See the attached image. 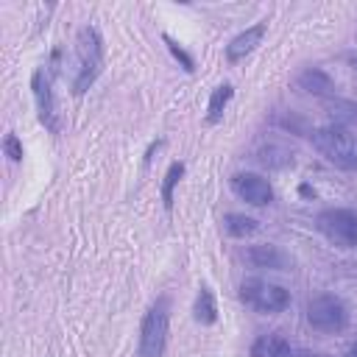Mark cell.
<instances>
[{"label":"cell","mask_w":357,"mask_h":357,"mask_svg":"<svg viewBox=\"0 0 357 357\" xmlns=\"http://www.w3.org/2000/svg\"><path fill=\"white\" fill-rule=\"evenodd\" d=\"M296 84H298L304 92H310V95H321V98H329V95L335 92L332 78H329L321 67H307V70H301L298 78H296Z\"/></svg>","instance_id":"obj_11"},{"label":"cell","mask_w":357,"mask_h":357,"mask_svg":"<svg viewBox=\"0 0 357 357\" xmlns=\"http://www.w3.org/2000/svg\"><path fill=\"white\" fill-rule=\"evenodd\" d=\"M343 357H357V340H351L349 343V349H346V354Z\"/></svg>","instance_id":"obj_20"},{"label":"cell","mask_w":357,"mask_h":357,"mask_svg":"<svg viewBox=\"0 0 357 357\" xmlns=\"http://www.w3.org/2000/svg\"><path fill=\"white\" fill-rule=\"evenodd\" d=\"M103 36L95 25H84L75 33V75H73V95H84L103 70Z\"/></svg>","instance_id":"obj_1"},{"label":"cell","mask_w":357,"mask_h":357,"mask_svg":"<svg viewBox=\"0 0 357 357\" xmlns=\"http://www.w3.org/2000/svg\"><path fill=\"white\" fill-rule=\"evenodd\" d=\"M351 64H354V67H357V56H354V59H351Z\"/></svg>","instance_id":"obj_21"},{"label":"cell","mask_w":357,"mask_h":357,"mask_svg":"<svg viewBox=\"0 0 357 357\" xmlns=\"http://www.w3.org/2000/svg\"><path fill=\"white\" fill-rule=\"evenodd\" d=\"M248 259H251V265H257V268H271V271H284V268L290 265L287 254H284L282 248H276V245H254V248L248 251Z\"/></svg>","instance_id":"obj_12"},{"label":"cell","mask_w":357,"mask_h":357,"mask_svg":"<svg viewBox=\"0 0 357 357\" xmlns=\"http://www.w3.org/2000/svg\"><path fill=\"white\" fill-rule=\"evenodd\" d=\"M231 98H234V86L231 84H220V86L212 89L209 103H206V123L209 126H215V123L223 120V112H226V106H229Z\"/></svg>","instance_id":"obj_14"},{"label":"cell","mask_w":357,"mask_h":357,"mask_svg":"<svg viewBox=\"0 0 357 357\" xmlns=\"http://www.w3.org/2000/svg\"><path fill=\"white\" fill-rule=\"evenodd\" d=\"M3 151H6V156H8L11 162H20V159H22V142L17 139V134H6Z\"/></svg>","instance_id":"obj_19"},{"label":"cell","mask_w":357,"mask_h":357,"mask_svg":"<svg viewBox=\"0 0 357 357\" xmlns=\"http://www.w3.org/2000/svg\"><path fill=\"white\" fill-rule=\"evenodd\" d=\"M181 176H184V162H173L167 167V173H165V181H162V204H165L167 212L173 209V190L181 181Z\"/></svg>","instance_id":"obj_17"},{"label":"cell","mask_w":357,"mask_h":357,"mask_svg":"<svg viewBox=\"0 0 357 357\" xmlns=\"http://www.w3.org/2000/svg\"><path fill=\"white\" fill-rule=\"evenodd\" d=\"M265 33H268V22H257V25H251V28L240 31V33L226 45V61L237 64V61H243L245 56H251V53L262 45Z\"/></svg>","instance_id":"obj_10"},{"label":"cell","mask_w":357,"mask_h":357,"mask_svg":"<svg viewBox=\"0 0 357 357\" xmlns=\"http://www.w3.org/2000/svg\"><path fill=\"white\" fill-rule=\"evenodd\" d=\"M315 151L335 167L354 173L357 170V137L343 126H321L312 131Z\"/></svg>","instance_id":"obj_2"},{"label":"cell","mask_w":357,"mask_h":357,"mask_svg":"<svg viewBox=\"0 0 357 357\" xmlns=\"http://www.w3.org/2000/svg\"><path fill=\"white\" fill-rule=\"evenodd\" d=\"M240 298L257 310V312H265V315H273V312H282L290 307V290H284L282 284L276 282H268L262 276H251V279H243L240 284Z\"/></svg>","instance_id":"obj_5"},{"label":"cell","mask_w":357,"mask_h":357,"mask_svg":"<svg viewBox=\"0 0 357 357\" xmlns=\"http://www.w3.org/2000/svg\"><path fill=\"white\" fill-rule=\"evenodd\" d=\"M192 318L201 324V326H212L218 321V304H215V296L206 284L198 287V296H195V307H192Z\"/></svg>","instance_id":"obj_13"},{"label":"cell","mask_w":357,"mask_h":357,"mask_svg":"<svg viewBox=\"0 0 357 357\" xmlns=\"http://www.w3.org/2000/svg\"><path fill=\"white\" fill-rule=\"evenodd\" d=\"M170 335V298L159 296L139 324V357H165Z\"/></svg>","instance_id":"obj_3"},{"label":"cell","mask_w":357,"mask_h":357,"mask_svg":"<svg viewBox=\"0 0 357 357\" xmlns=\"http://www.w3.org/2000/svg\"><path fill=\"white\" fill-rule=\"evenodd\" d=\"M165 42H167V47H170V53H173V59H176V61H181V67H184L187 73H192V67H195V61H192V56H190V53H187V50H184V47L178 45V42H173V39H170L167 33H165Z\"/></svg>","instance_id":"obj_18"},{"label":"cell","mask_w":357,"mask_h":357,"mask_svg":"<svg viewBox=\"0 0 357 357\" xmlns=\"http://www.w3.org/2000/svg\"><path fill=\"white\" fill-rule=\"evenodd\" d=\"M31 89H33V100H36V114H39V123L59 134L61 123H59V106H56V92H53V81H50V73L45 67H36L33 75H31Z\"/></svg>","instance_id":"obj_7"},{"label":"cell","mask_w":357,"mask_h":357,"mask_svg":"<svg viewBox=\"0 0 357 357\" xmlns=\"http://www.w3.org/2000/svg\"><path fill=\"white\" fill-rule=\"evenodd\" d=\"M315 229L337 248H357V209L332 206L315 215Z\"/></svg>","instance_id":"obj_6"},{"label":"cell","mask_w":357,"mask_h":357,"mask_svg":"<svg viewBox=\"0 0 357 357\" xmlns=\"http://www.w3.org/2000/svg\"><path fill=\"white\" fill-rule=\"evenodd\" d=\"M307 324L315 332L324 335H337L349 326V307L340 296L332 293H318L307 301Z\"/></svg>","instance_id":"obj_4"},{"label":"cell","mask_w":357,"mask_h":357,"mask_svg":"<svg viewBox=\"0 0 357 357\" xmlns=\"http://www.w3.org/2000/svg\"><path fill=\"white\" fill-rule=\"evenodd\" d=\"M251 357H321V354H307L298 351L284 335L279 332H265L251 343Z\"/></svg>","instance_id":"obj_9"},{"label":"cell","mask_w":357,"mask_h":357,"mask_svg":"<svg viewBox=\"0 0 357 357\" xmlns=\"http://www.w3.org/2000/svg\"><path fill=\"white\" fill-rule=\"evenodd\" d=\"M223 229H226L231 237H251V234L259 229V223H257L254 218H248V215L229 212V215H223Z\"/></svg>","instance_id":"obj_15"},{"label":"cell","mask_w":357,"mask_h":357,"mask_svg":"<svg viewBox=\"0 0 357 357\" xmlns=\"http://www.w3.org/2000/svg\"><path fill=\"white\" fill-rule=\"evenodd\" d=\"M326 106H329V114H332V126H343V128H349V126L357 123V103L335 98V100H329Z\"/></svg>","instance_id":"obj_16"},{"label":"cell","mask_w":357,"mask_h":357,"mask_svg":"<svg viewBox=\"0 0 357 357\" xmlns=\"http://www.w3.org/2000/svg\"><path fill=\"white\" fill-rule=\"evenodd\" d=\"M231 192L251 206H268L273 201V187L259 173H234L231 176Z\"/></svg>","instance_id":"obj_8"}]
</instances>
